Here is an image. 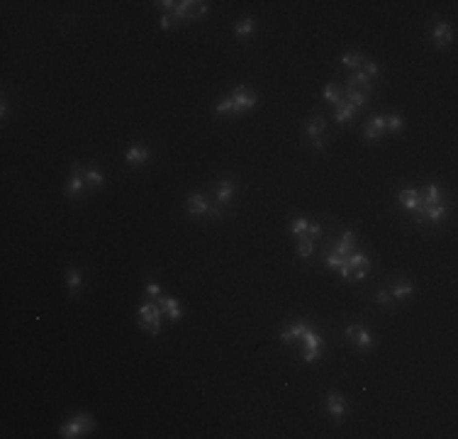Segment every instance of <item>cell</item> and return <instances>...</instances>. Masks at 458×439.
Returning a JSON list of instances; mask_svg holds the SVG:
<instances>
[{
  "mask_svg": "<svg viewBox=\"0 0 458 439\" xmlns=\"http://www.w3.org/2000/svg\"><path fill=\"white\" fill-rule=\"evenodd\" d=\"M161 308L159 303H144L139 308V327L151 332V334H159L161 332Z\"/></svg>",
  "mask_w": 458,
  "mask_h": 439,
  "instance_id": "6da1fadb",
  "label": "cell"
},
{
  "mask_svg": "<svg viewBox=\"0 0 458 439\" xmlns=\"http://www.w3.org/2000/svg\"><path fill=\"white\" fill-rule=\"evenodd\" d=\"M93 429V420L88 417V415H76L66 427H61V437H66V439H71V437H83V434H88Z\"/></svg>",
  "mask_w": 458,
  "mask_h": 439,
  "instance_id": "7a4b0ae2",
  "label": "cell"
},
{
  "mask_svg": "<svg viewBox=\"0 0 458 439\" xmlns=\"http://www.w3.org/2000/svg\"><path fill=\"white\" fill-rule=\"evenodd\" d=\"M229 98H232L234 112H244V110H251V108L256 105V95H254V93H249L244 86H237V88H234V93L229 95Z\"/></svg>",
  "mask_w": 458,
  "mask_h": 439,
  "instance_id": "3957f363",
  "label": "cell"
},
{
  "mask_svg": "<svg viewBox=\"0 0 458 439\" xmlns=\"http://www.w3.org/2000/svg\"><path fill=\"white\" fill-rule=\"evenodd\" d=\"M302 342H305V361H307V364L317 361V356H319V347H322L319 334H317L315 329L307 327V332L302 334Z\"/></svg>",
  "mask_w": 458,
  "mask_h": 439,
  "instance_id": "277c9868",
  "label": "cell"
},
{
  "mask_svg": "<svg viewBox=\"0 0 458 439\" xmlns=\"http://www.w3.org/2000/svg\"><path fill=\"white\" fill-rule=\"evenodd\" d=\"M397 198H400V205H402L405 210H414V212H417V220H422V217H424L422 195H419L417 190H402Z\"/></svg>",
  "mask_w": 458,
  "mask_h": 439,
  "instance_id": "5b68a950",
  "label": "cell"
},
{
  "mask_svg": "<svg viewBox=\"0 0 458 439\" xmlns=\"http://www.w3.org/2000/svg\"><path fill=\"white\" fill-rule=\"evenodd\" d=\"M324 127H327L324 117H315V120H310L307 127H305L307 137L312 139V144H315L317 149H322V132H324Z\"/></svg>",
  "mask_w": 458,
  "mask_h": 439,
  "instance_id": "8992f818",
  "label": "cell"
},
{
  "mask_svg": "<svg viewBox=\"0 0 458 439\" xmlns=\"http://www.w3.org/2000/svg\"><path fill=\"white\" fill-rule=\"evenodd\" d=\"M346 337H349V339H353V342H356L358 347H363V349H368V347L373 344V339H370L368 329H363V327H358V325L346 327Z\"/></svg>",
  "mask_w": 458,
  "mask_h": 439,
  "instance_id": "52a82bcc",
  "label": "cell"
},
{
  "mask_svg": "<svg viewBox=\"0 0 458 439\" xmlns=\"http://www.w3.org/2000/svg\"><path fill=\"white\" fill-rule=\"evenodd\" d=\"M434 42H436V47H439V49L448 47V44L453 42V32H451V25H446V22H439V25L434 27Z\"/></svg>",
  "mask_w": 458,
  "mask_h": 439,
  "instance_id": "ba28073f",
  "label": "cell"
},
{
  "mask_svg": "<svg viewBox=\"0 0 458 439\" xmlns=\"http://www.w3.org/2000/svg\"><path fill=\"white\" fill-rule=\"evenodd\" d=\"M156 303H159V308H161V312H163L166 317H171V320H180V308H178V300H176V298H166V295H161Z\"/></svg>",
  "mask_w": 458,
  "mask_h": 439,
  "instance_id": "9c48e42d",
  "label": "cell"
},
{
  "mask_svg": "<svg viewBox=\"0 0 458 439\" xmlns=\"http://www.w3.org/2000/svg\"><path fill=\"white\" fill-rule=\"evenodd\" d=\"M83 181H86V171H83L78 164H73V173H71V181H69L66 193H69V195H78L81 188H83Z\"/></svg>",
  "mask_w": 458,
  "mask_h": 439,
  "instance_id": "30bf717a",
  "label": "cell"
},
{
  "mask_svg": "<svg viewBox=\"0 0 458 439\" xmlns=\"http://www.w3.org/2000/svg\"><path fill=\"white\" fill-rule=\"evenodd\" d=\"M327 410L334 415V420H341V415H344V410H346L344 398H341L339 393H329V395H327Z\"/></svg>",
  "mask_w": 458,
  "mask_h": 439,
  "instance_id": "8fae6325",
  "label": "cell"
},
{
  "mask_svg": "<svg viewBox=\"0 0 458 439\" xmlns=\"http://www.w3.org/2000/svg\"><path fill=\"white\" fill-rule=\"evenodd\" d=\"M334 108H336L334 117H336V122H341V125H344V122H349V120L353 117V112H356V108H353L351 103H346V98H341V100H339Z\"/></svg>",
  "mask_w": 458,
  "mask_h": 439,
  "instance_id": "7c38bea8",
  "label": "cell"
},
{
  "mask_svg": "<svg viewBox=\"0 0 458 439\" xmlns=\"http://www.w3.org/2000/svg\"><path fill=\"white\" fill-rule=\"evenodd\" d=\"M188 212H193V215H202V212H210V205H207L205 195H200V193L190 195V198H188Z\"/></svg>",
  "mask_w": 458,
  "mask_h": 439,
  "instance_id": "4fadbf2b",
  "label": "cell"
},
{
  "mask_svg": "<svg viewBox=\"0 0 458 439\" xmlns=\"http://www.w3.org/2000/svg\"><path fill=\"white\" fill-rule=\"evenodd\" d=\"M383 129H385V117H380V115L370 117V122L366 127V139H378Z\"/></svg>",
  "mask_w": 458,
  "mask_h": 439,
  "instance_id": "5bb4252c",
  "label": "cell"
},
{
  "mask_svg": "<svg viewBox=\"0 0 458 439\" xmlns=\"http://www.w3.org/2000/svg\"><path fill=\"white\" fill-rule=\"evenodd\" d=\"M305 332H307V325H305V322H295L290 329H285V332L281 334V342L288 344V342H293V339H302Z\"/></svg>",
  "mask_w": 458,
  "mask_h": 439,
  "instance_id": "9a60e30c",
  "label": "cell"
},
{
  "mask_svg": "<svg viewBox=\"0 0 458 439\" xmlns=\"http://www.w3.org/2000/svg\"><path fill=\"white\" fill-rule=\"evenodd\" d=\"M346 88H363V93H368L370 91V83H368V76H366V71H358V73H353L349 81H346Z\"/></svg>",
  "mask_w": 458,
  "mask_h": 439,
  "instance_id": "2e32d148",
  "label": "cell"
},
{
  "mask_svg": "<svg viewBox=\"0 0 458 439\" xmlns=\"http://www.w3.org/2000/svg\"><path fill=\"white\" fill-rule=\"evenodd\" d=\"M344 98L353 105V108H363L366 103H368V93H363V91H356V88H346V93H344Z\"/></svg>",
  "mask_w": 458,
  "mask_h": 439,
  "instance_id": "e0dca14e",
  "label": "cell"
},
{
  "mask_svg": "<svg viewBox=\"0 0 458 439\" xmlns=\"http://www.w3.org/2000/svg\"><path fill=\"white\" fill-rule=\"evenodd\" d=\"M124 156H127L129 164H144L149 159V149L146 146H129Z\"/></svg>",
  "mask_w": 458,
  "mask_h": 439,
  "instance_id": "ac0fdd59",
  "label": "cell"
},
{
  "mask_svg": "<svg viewBox=\"0 0 458 439\" xmlns=\"http://www.w3.org/2000/svg\"><path fill=\"white\" fill-rule=\"evenodd\" d=\"M351 249H353V232H344L341 235V242L336 244V254H341V256H349L351 254Z\"/></svg>",
  "mask_w": 458,
  "mask_h": 439,
  "instance_id": "d6986e66",
  "label": "cell"
},
{
  "mask_svg": "<svg viewBox=\"0 0 458 439\" xmlns=\"http://www.w3.org/2000/svg\"><path fill=\"white\" fill-rule=\"evenodd\" d=\"M234 195V183L232 181H222L219 183V190H217V200L219 202H229Z\"/></svg>",
  "mask_w": 458,
  "mask_h": 439,
  "instance_id": "ffe728a7",
  "label": "cell"
},
{
  "mask_svg": "<svg viewBox=\"0 0 458 439\" xmlns=\"http://www.w3.org/2000/svg\"><path fill=\"white\" fill-rule=\"evenodd\" d=\"M346 261H349V266L351 269H370V261H368V256L366 254H349L346 256Z\"/></svg>",
  "mask_w": 458,
  "mask_h": 439,
  "instance_id": "44dd1931",
  "label": "cell"
},
{
  "mask_svg": "<svg viewBox=\"0 0 458 439\" xmlns=\"http://www.w3.org/2000/svg\"><path fill=\"white\" fill-rule=\"evenodd\" d=\"M439 198H441V190H439L436 185H429V188H426V193L422 195V205H424V207L436 205V200H439Z\"/></svg>",
  "mask_w": 458,
  "mask_h": 439,
  "instance_id": "7402d4cb",
  "label": "cell"
},
{
  "mask_svg": "<svg viewBox=\"0 0 458 439\" xmlns=\"http://www.w3.org/2000/svg\"><path fill=\"white\" fill-rule=\"evenodd\" d=\"M322 95H324V100H327V103H334V105H336V103L344 98V93H341L336 86H327V88L322 91Z\"/></svg>",
  "mask_w": 458,
  "mask_h": 439,
  "instance_id": "603a6c76",
  "label": "cell"
},
{
  "mask_svg": "<svg viewBox=\"0 0 458 439\" xmlns=\"http://www.w3.org/2000/svg\"><path fill=\"white\" fill-rule=\"evenodd\" d=\"M443 215H446V207H443V205H429V207H426V220H431V222H439Z\"/></svg>",
  "mask_w": 458,
  "mask_h": 439,
  "instance_id": "cb8c5ba5",
  "label": "cell"
},
{
  "mask_svg": "<svg viewBox=\"0 0 458 439\" xmlns=\"http://www.w3.org/2000/svg\"><path fill=\"white\" fill-rule=\"evenodd\" d=\"M234 32H237V35H242V37H244V35H251V32H254V20H251V18L239 20V22H237V27H234Z\"/></svg>",
  "mask_w": 458,
  "mask_h": 439,
  "instance_id": "d4e9b609",
  "label": "cell"
},
{
  "mask_svg": "<svg viewBox=\"0 0 458 439\" xmlns=\"http://www.w3.org/2000/svg\"><path fill=\"white\" fill-rule=\"evenodd\" d=\"M298 254H300L302 259H307V256L312 254V239H310L307 235H302V237H300V244H298Z\"/></svg>",
  "mask_w": 458,
  "mask_h": 439,
  "instance_id": "484cf974",
  "label": "cell"
},
{
  "mask_svg": "<svg viewBox=\"0 0 458 439\" xmlns=\"http://www.w3.org/2000/svg\"><path fill=\"white\" fill-rule=\"evenodd\" d=\"M409 293H412V283H407V281H397L395 288H392V295H395V298H407Z\"/></svg>",
  "mask_w": 458,
  "mask_h": 439,
  "instance_id": "4316f807",
  "label": "cell"
},
{
  "mask_svg": "<svg viewBox=\"0 0 458 439\" xmlns=\"http://www.w3.org/2000/svg\"><path fill=\"white\" fill-rule=\"evenodd\" d=\"M402 127H405V122H402V117H400V115H388V117H385V129L400 132Z\"/></svg>",
  "mask_w": 458,
  "mask_h": 439,
  "instance_id": "83f0119b",
  "label": "cell"
},
{
  "mask_svg": "<svg viewBox=\"0 0 458 439\" xmlns=\"http://www.w3.org/2000/svg\"><path fill=\"white\" fill-rule=\"evenodd\" d=\"M341 64L349 66V69H356V66L363 64V56H361V54H344V56H341Z\"/></svg>",
  "mask_w": 458,
  "mask_h": 439,
  "instance_id": "f1b7e54d",
  "label": "cell"
},
{
  "mask_svg": "<svg viewBox=\"0 0 458 439\" xmlns=\"http://www.w3.org/2000/svg\"><path fill=\"white\" fill-rule=\"evenodd\" d=\"M324 259H327V266H334V269H341V266L346 264V256H341V254H336V252H329Z\"/></svg>",
  "mask_w": 458,
  "mask_h": 439,
  "instance_id": "f546056e",
  "label": "cell"
},
{
  "mask_svg": "<svg viewBox=\"0 0 458 439\" xmlns=\"http://www.w3.org/2000/svg\"><path fill=\"white\" fill-rule=\"evenodd\" d=\"M66 283H69L71 291H76V288L81 286V274H78L76 269H69V274H66Z\"/></svg>",
  "mask_w": 458,
  "mask_h": 439,
  "instance_id": "4dcf8cb0",
  "label": "cell"
},
{
  "mask_svg": "<svg viewBox=\"0 0 458 439\" xmlns=\"http://www.w3.org/2000/svg\"><path fill=\"white\" fill-rule=\"evenodd\" d=\"M173 15H176V18H190V0H183V3H178L176 10H173Z\"/></svg>",
  "mask_w": 458,
  "mask_h": 439,
  "instance_id": "1f68e13d",
  "label": "cell"
},
{
  "mask_svg": "<svg viewBox=\"0 0 458 439\" xmlns=\"http://www.w3.org/2000/svg\"><path fill=\"white\" fill-rule=\"evenodd\" d=\"M305 232H307V220L298 217L295 222H293V235H295V237H302Z\"/></svg>",
  "mask_w": 458,
  "mask_h": 439,
  "instance_id": "d6a6232c",
  "label": "cell"
},
{
  "mask_svg": "<svg viewBox=\"0 0 458 439\" xmlns=\"http://www.w3.org/2000/svg\"><path fill=\"white\" fill-rule=\"evenodd\" d=\"M217 112H234V105H232V98H222L217 105H214Z\"/></svg>",
  "mask_w": 458,
  "mask_h": 439,
  "instance_id": "836d02e7",
  "label": "cell"
},
{
  "mask_svg": "<svg viewBox=\"0 0 458 439\" xmlns=\"http://www.w3.org/2000/svg\"><path fill=\"white\" fill-rule=\"evenodd\" d=\"M207 10V3H200V0H195V3H190V18H197Z\"/></svg>",
  "mask_w": 458,
  "mask_h": 439,
  "instance_id": "e575fe53",
  "label": "cell"
},
{
  "mask_svg": "<svg viewBox=\"0 0 458 439\" xmlns=\"http://www.w3.org/2000/svg\"><path fill=\"white\" fill-rule=\"evenodd\" d=\"M86 181H88L90 185H103V176H100L98 171H93V168L86 171Z\"/></svg>",
  "mask_w": 458,
  "mask_h": 439,
  "instance_id": "d590c367",
  "label": "cell"
},
{
  "mask_svg": "<svg viewBox=\"0 0 458 439\" xmlns=\"http://www.w3.org/2000/svg\"><path fill=\"white\" fill-rule=\"evenodd\" d=\"M176 20H178L176 15H163V18H161V27H163V30H168V27H173V25H176Z\"/></svg>",
  "mask_w": 458,
  "mask_h": 439,
  "instance_id": "8d00e7d4",
  "label": "cell"
},
{
  "mask_svg": "<svg viewBox=\"0 0 458 439\" xmlns=\"http://www.w3.org/2000/svg\"><path fill=\"white\" fill-rule=\"evenodd\" d=\"M156 5H159V8H161V10H166V13H168V10H171V13H173V10H176V5H178V3H173V0H161V3H156Z\"/></svg>",
  "mask_w": 458,
  "mask_h": 439,
  "instance_id": "74e56055",
  "label": "cell"
},
{
  "mask_svg": "<svg viewBox=\"0 0 458 439\" xmlns=\"http://www.w3.org/2000/svg\"><path fill=\"white\" fill-rule=\"evenodd\" d=\"M375 300H378L380 305H388V303H390V293H388V291H378Z\"/></svg>",
  "mask_w": 458,
  "mask_h": 439,
  "instance_id": "f35d334b",
  "label": "cell"
},
{
  "mask_svg": "<svg viewBox=\"0 0 458 439\" xmlns=\"http://www.w3.org/2000/svg\"><path fill=\"white\" fill-rule=\"evenodd\" d=\"M307 230H310V239H315V237L322 235V227H319V225H307Z\"/></svg>",
  "mask_w": 458,
  "mask_h": 439,
  "instance_id": "ab89813d",
  "label": "cell"
},
{
  "mask_svg": "<svg viewBox=\"0 0 458 439\" xmlns=\"http://www.w3.org/2000/svg\"><path fill=\"white\" fill-rule=\"evenodd\" d=\"M366 274H368L366 269H353V276H351V281H363V278H366Z\"/></svg>",
  "mask_w": 458,
  "mask_h": 439,
  "instance_id": "60d3db41",
  "label": "cell"
},
{
  "mask_svg": "<svg viewBox=\"0 0 458 439\" xmlns=\"http://www.w3.org/2000/svg\"><path fill=\"white\" fill-rule=\"evenodd\" d=\"M159 293H161V288H159L156 283H149V286H146V295H151V298H156Z\"/></svg>",
  "mask_w": 458,
  "mask_h": 439,
  "instance_id": "b9f144b4",
  "label": "cell"
},
{
  "mask_svg": "<svg viewBox=\"0 0 458 439\" xmlns=\"http://www.w3.org/2000/svg\"><path fill=\"white\" fill-rule=\"evenodd\" d=\"M366 71H368V76H375V73H378V64L368 61V64H366Z\"/></svg>",
  "mask_w": 458,
  "mask_h": 439,
  "instance_id": "7bdbcfd3",
  "label": "cell"
}]
</instances>
